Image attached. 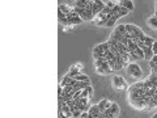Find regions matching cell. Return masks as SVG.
I'll return each instance as SVG.
<instances>
[{"instance_id":"6da1fadb","label":"cell","mask_w":157,"mask_h":118,"mask_svg":"<svg viewBox=\"0 0 157 118\" xmlns=\"http://www.w3.org/2000/svg\"><path fill=\"white\" fill-rule=\"evenodd\" d=\"M111 85H113V88L117 89V91L128 89V85H127L126 79H124L123 76H120V75H115V76H113V79H111Z\"/></svg>"},{"instance_id":"7a4b0ae2","label":"cell","mask_w":157,"mask_h":118,"mask_svg":"<svg viewBox=\"0 0 157 118\" xmlns=\"http://www.w3.org/2000/svg\"><path fill=\"white\" fill-rule=\"evenodd\" d=\"M126 70H127V74H128L131 78H140L143 75V70L138 63H130Z\"/></svg>"},{"instance_id":"3957f363","label":"cell","mask_w":157,"mask_h":118,"mask_svg":"<svg viewBox=\"0 0 157 118\" xmlns=\"http://www.w3.org/2000/svg\"><path fill=\"white\" fill-rule=\"evenodd\" d=\"M67 21H68V26H72V25H76V24H81V22H83V20H81L80 16H79L73 11L72 13L67 15Z\"/></svg>"},{"instance_id":"277c9868","label":"cell","mask_w":157,"mask_h":118,"mask_svg":"<svg viewBox=\"0 0 157 118\" xmlns=\"http://www.w3.org/2000/svg\"><path fill=\"white\" fill-rule=\"evenodd\" d=\"M81 68H83V64L81 63H77V64H75V66H72L71 68H69V71L67 72V76H69V78H72L73 79L76 75H79V74H81Z\"/></svg>"},{"instance_id":"5b68a950","label":"cell","mask_w":157,"mask_h":118,"mask_svg":"<svg viewBox=\"0 0 157 118\" xmlns=\"http://www.w3.org/2000/svg\"><path fill=\"white\" fill-rule=\"evenodd\" d=\"M96 72L97 74H100V75H108V74H111V68L109 67V63H108V60L106 62H104L100 67H96Z\"/></svg>"},{"instance_id":"8992f818","label":"cell","mask_w":157,"mask_h":118,"mask_svg":"<svg viewBox=\"0 0 157 118\" xmlns=\"http://www.w3.org/2000/svg\"><path fill=\"white\" fill-rule=\"evenodd\" d=\"M110 49V44L108 42H104V44H100L93 49V54H105V51H108Z\"/></svg>"},{"instance_id":"52a82bcc","label":"cell","mask_w":157,"mask_h":118,"mask_svg":"<svg viewBox=\"0 0 157 118\" xmlns=\"http://www.w3.org/2000/svg\"><path fill=\"white\" fill-rule=\"evenodd\" d=\"M111 104H113V101H110V100L108 99H104L101 100L98 103V108H100V113H104L106 109H109L111 106Z\"/></svg>"},{"instance_id":"ba28073f","label":"cell","mask_w":157,"mask_h":118,"mask_svg":"<svg viewBox=\"0 0 157 118\" xmlns=\"http://www.w3.org/2000/svg\"><path fill=\"white\" fill-rule=\"evenodd\" d=\"M118 4H119L120 7L126 8L128 12L134 11V1H131V0H122V1H118Z\"/></svg>"},{"instance_id":"9c48e42d","label":"cell","mask_w":157,"mask_h":118,"mask_svg":"<svg viewBox=\"0 0 157 118\" xmlns=\"http://www.w3.org/2000/svg\"><path fill=\"white\" fill-rule=\"evenodd\" d=\"M59 3H60L59 4V11H62L65 16L73 12V7H69L68 4H62V1H59Z\"/></svg>"},{"instance_id":"30bf717a","label":"cell","mask_w":157,"mask_h":118,"mask_svg":"<svg viewBox=\"0 0 157 118\" xmlns=\"http://www.w3.org/2000/svg\"><path fill=\"white\" fill-rule=\"evenodd\" d=\"M147 25L152 30H157V17L156 16H151V17H148L147 19Z\"/></svg>"},{"instance_id":"8fae6325","label":"cell","mask_w":157,"mask_h":118,"mask_svg":"<svg viewBox=\"0 0 157 118\" xmlns=\"http://www.w3.org/2000/svg\"><path fill=\"white\" fill-rule=\"evenodd\" d=\"M143 51H144V59L149 62V60L153 58V55H154L153 51H152V47H147V46H145L144 49H143Z\"/></svg>"},{"instance_id":"7c38bea8","label":"cell","mask_w":157,"mask_h":118,"mask_svg":"<svg viewBox=\"0 0 157 118\" xmlns=\"http://www.w3.org/2000/svg\"><path fill=\"white\" fill-rule=\"evenodd\" d=\"M109 112H110V114H113L114 117H117V115L119 114V112H120L119 105H118L117 103H113V104H111V106L109 108Z\"/></svg>"},{"instance_id":"4fadbf2b","label":"cell","mask_w":157,"mask_h":118,"mask_svg":"<svg viewBox=\"0 0 157 118\" xmlns=\"http://www.w3.org/2000/svg\"><path fill=\"white\" fill-rule=\"evenodd\" d=\"M118 19H119V16H118V15H113L110 19H109L108 24L105 25V26H106V28H113V26H115V24H117Z\"/></svg>"},{"instance_id":"5bb4252c","label":"cell","mask_w":157,"mask_h":118,"mask_svg":"<svg viewBox=\"0 0 157 118\" xmlns=\"http://www.w3.org/2000/svg\"><path fill=\"white\" fill-rule=\"evenodd\" d=\"M86 4H88V0H77V1H75V5L73 7H76V8H80V9H85Z\"/></svg>"},{"instance_id":"9a60e30c","label":"cell","mask_w":157,"mask_h":118,"mask_svg":"<svg viewBox=\"0 0 157 118\" xmlns=\"http://www.w3.org/2000/svg\"><path fill=\"white\" fill-rule=\"evenodd\" d=\"M73 79L76 81H90L89 76H88V75H85V74H79V75H76Z\"/></svg>"},{"instance_id":"2e32d148","label":"cell","mask_w":157,"mask_h":118,"mask_svg":"<svg viewBox=\"0 0 157 118\" xmlns=\"http://www.w3.org/2000/svg\"><path fill=\"white\" fill-rule=\"evenodd\" d=\"M154 41H156L154 38L148 37V36H147L145 40H144V44H145V46H147V47H152V46H153V44H154Z\"/></svg>"},{"instance_id":"e0dca14e","label":"cell","mask_w":157,"mask_h":118,"mask_svg":"<svg viewBox=\"0 0 157 118\" xmlns=\"http://www.w3.org/2000/svg\"><path fill=\"white\" fill-rule=\"evenodd\" d=\"M72 92H73V87H72V85H65V87H63V95L62 96H65V95L72 93Z\"/></svg>"},{"instance_id":"ac0fdd59","label":"cell","mask_w":157,"mask_h":118,"mask_svg":"<svg viewBox=\"0 0 157 118\" xmlns=\"http://www.w3.org/2000/svg\"><path fill=\"white\" fill-rule=\"evenodd\" d=\"M115 30L117 32H119L120 34H124V33H126V26H124V24H120V25H117V26H115Z\"/></svg>"},{"instance_id":"d6986e66","label":"cell","mask_w":157,"mask_h":118,"mask_svg":"<svg viewBox=\"0 0 157 118\" xmlns=\"http://www.w3.org/2000/svg\"><path fill=\"white\" fill-rule=\"evenodd\" d=\"M105 4H106V7H108L109 9H113L115 5L118 4V1H113V0H109V1H105Z\"/></svg>"},{"instance_id":"ffe728a7","label":"cell","mask_w":157,"mask_h":118,"mask_svg":"<svg viewBox=\"0 0 157 118\" xmlns=\"http://www.w3.org/2000/svg\"><path fill=\"white\" fill-rule=\"evenodd\" d=\"M119 17H122V16H127L128 15V11L126 9V8H123V7H120V9H119V12L117 13Z\"/></svg>"},{"instance_id":"44dd1931","label":"cell","mask_w":157,"mask_h":118,"mask_svg":"<svg viewBox=\"0 0 157 118\" xmlns=\"http://www.w3.org/2000/svg\"><path fill=\"white\" fill-rule=\"evenodd\" d=\"M104 62H106V58H102V59H98V60H94V67H100Z\"/></svg>"},{"instance_id":"7402d4cb","label":"cell","mask_w":157,"mask_h":118,"mask_svg":"<svg viewBox=\"0 0 157 118\" xmlns=\"http://www.w3.org/2000/svg\"><path fill=\"white\" fill-rule=\"evenodd\" d=\"M152 51H153L154 55H157V41H154L153 46H152Z\"/></svg>"},{"instance_id":"603a6c76","label":"cell","mask_w":157,"mask_h":118,"mask_svg":"<svg viewBox=\"0 0 157 118\" xmlns=\"http://www.w3.org/2000/svg\"><path fill=\"white\" fill-rule=\"evenodd\" d=\"M58 115H59V118H68L67 115H65L64 113L62 112V110H58Z\"/></svg>"},{"instance_id":"cb8c5ba5","label":"cell","mask_w":157,"mask_h":118,"mask_svg":"<svg viewBox=\"0 0 157 118\" xmlns=\"http://www.w3.org/2000/svg\"><path fill=\"white\" fill-rule=\"evenodd\" d=\"M63 95V87L59 84V87H58V96H62Z\"/></svg>"},{"instance_id":"d4e9b609","label":"cell","mask_w":157,"mask_h":118,"mask_svg":"<svg viewBox=\"0 0 157 118\" xmlns=\"http://www.w3.org/2000/svg\"><path fill=\"white\" fill-rule=\"evenodd\" d=\"M80 118H89V113L88 112H83L80 115Z\"/></svg>"},{"instance_id":"484cf974","label":"cell","mask_w":157,"mask_h":118,"mask_svg":"<svg viewBox=\"0 0 157 118\" xmlns=\"http://www.w3.org/2000/svg\"><path fill=\"white\" fill-rule=\"evenodd\" d=\"M88 91H89V97L92 99V97H93V87H92V85L88 87Z\"/></svg>"}]
</instances>
